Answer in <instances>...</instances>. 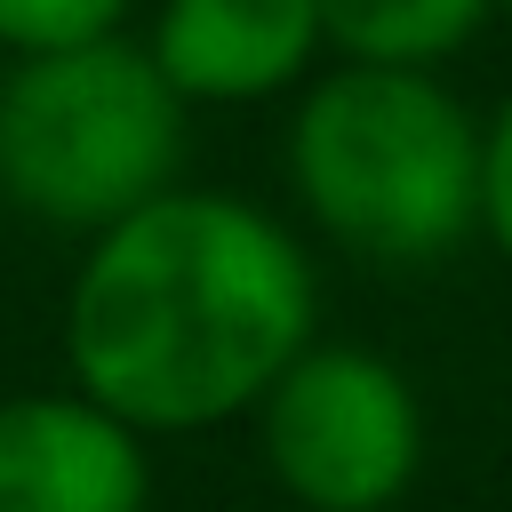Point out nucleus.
<instances>
[{
	"mask_svg": "<svg viewBox=\"0 0 512 512\" xmlns=\"http://www.w3.org/2000/svg\"><path fill=\"white\" fill-rule=\"evenodd\" d=\"M256 440L304 512H384L424 464V408L384 352L312 336L256 400Z\"/></svg>",
	"mask_w": 512,
	"mask_h": 512,
	"instance_id": "20e7f679",
	"label": "nucleus"
},
{
	"mask_svg": "<svg viewBox=\"0 0 512 512\" xmlns=\"http://www.w3.org/2000/svg\"><path fill=\"white\" fill-rule=\"evenodd\" d=\"M320 8V40L344 64H400V72H432L440 56H456L480 16L496 0H312Z\"/></svg>",
	"mask_w": 512,
	"mask_h": 512,
	"instance_id": "0eeeda50",
	"label": "nucleus"
},
{
	"mask_svg": "<svg viewBox=\"0 0 512 512\" xmlns=\"http://www.w3.org/2000/svg\"><path fill=\"white\" fill-rule=\"evenodd\" d=\"M312 256L232 192H160L88 240L64 296L72 392L128 432H208L248 416L312 344Z\"/></svg>",
	"mask_w": 512,
	"mask_h": 512,
	"instance_id": "f257e3e1",
	"label": "nucleus"
},
{
	"mask_svg": "<svg viewBox=\"0 0 512 512\" xmlns=\"http://www.w3.org/2000/svg\"><path fill=\"white\" fill-rule=\"evenodd\" d=\"M152 464L144 432L80 392L0 400V512H144Z\"/></svg>",
	"mask_w": 512,
	"mask_h": 512,
	"instance_id": "39448f33",
	"label": "nucleus"
},
{
	"mask_svg": "<svg viewBox=\"0 0 512 512\" xmlns=\"http://www.w3.org/2000/svg\"><path fill=\"white\" fill-rule=\"evenodd\" d=\"M480 232H488L496 256L512 264V96H504L496 120L480 128Z\"/></svg>",
	"mask_w": 512,
	"mask_h": 512,
	"instance_id": "1a4fd4ad",
	"label": "nucleus"
},
{
	"mask_svg": "<svg viewBox=\"0 0 512 512\" xmlns=\"http://www.w3.org/2000/svg\"><path fill=\"white\" fill-rule=\"evenodd\" d=\"M304 216L376 264H432L480 232V120L400 64H336L288 120Z\"/></svg>",
	"mask_w": 512,
	"mask_h": 512,
	"instance_id": "f03ea898",
	"label": "nucleus"
},
{
	"mask_svg": "<svg viewBox=\"0 0 512 512\" xmlns=\"http://www.w3.org/2000/svg\"><path fill=\"white\" fill-rule=\"evenodd\" d=\"M128 24V0H0V56H56L112 40Z\"/></svg>",
	"mask_w": 512,
	"mask_h": 512,
	"instance_id": "6e6552de",
	"label": "nucleus"
},
{
	"mask_svg": "<svg viewBox=\"0 0 512 512\" xmlns=\"http://www.w3.org/2000/svg\"><path fill=\"white\" fill-rule=\"evenodd\" d=\"M496 8H504V16H512V0H496Z\"/></svg>",
	"mask_w": 512,
	"mask_h": 512,
	"instance_id": "9d476101",
	"label": "nucleus"
},
{
	"mask_svg": "<svg viewBox=\"0 0 512 512\" xmlns=\"http://www.w3.org/2000/svg\"><path fill=\"white\" fill-rule=\"evenodd\" d=\"M320 48L328 40L312 0H160V24L144 40V56L184 104L280 96Z\"/></svg>",
	"mask_w": 512,
	"mask_h": 512,
	"instance_id": "423d86ee",
	"label": "nucleus"
},
{
	"mask_svg": "<svg viewBox=\"0 0 512 512\" xmlns=\"http://www.w3.org/2000/svg\"><path fill=\"white\" fill-rule=\"evenodd\" d=\"M184 96L144 48L88 40L16 56L0 72V200L48 232H112L144 200L176 192Z\"/></svg>",
	"mask_w": 512,
	"mask_h": 512,
	"instance_id": "7ed1b4c3",
	"label": "nucleus"
}]
</instances>
